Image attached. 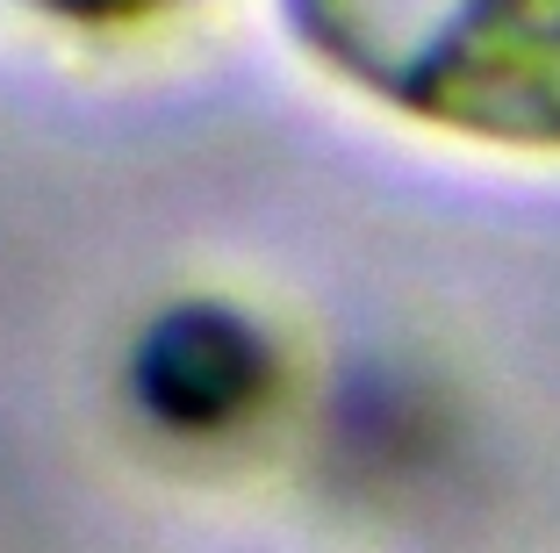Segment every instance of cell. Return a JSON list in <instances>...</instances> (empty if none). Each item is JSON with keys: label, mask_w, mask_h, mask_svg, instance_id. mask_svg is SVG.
Returning <instances> with one entry per match:
<instances>
[{"label": "cell", "mask_w": 560, "mask_h": 553, "mask_svg": "<svg viewBox=\"0 0 560 553\" xmlns=\"http://www.w3.org/2000/svg\"><path fill=\"white\" fill-rule=\"evenodd\" d=\"M330 80L402 123L560 159V0H280Z\"/></svg>", "instance_id": "1"}, {"label": "cell", "mask_w": 560, "mask_h": 553, "mask_svg": "<svg viewBox=\"0 0 560 553\" xmlns=\"http://www.w3.org/2000/svg\"><path fill=\"white\" fill-rule=\"evenodd\" d=\"M273 381H280L273 338L223 302L165 310L130 353V403L159 431H180V439L237 431L245 417L273 403Z\"/></svg>", "instance_id": "2"}, {"label": "cell", "mask_w": 560, "mask_h": 553, "mask_svg": "<svg viewBox=\"0 0 560 553\" xmlns=\"http://www.w3.org/2000/svg\"><path fill=\"white\" fill-rule=\"evenodd\" d=\"M30 8H44L58 22H137L151 8H165V0H30Z\"/></svg>", "instance_id": "3"}]
</instances>
